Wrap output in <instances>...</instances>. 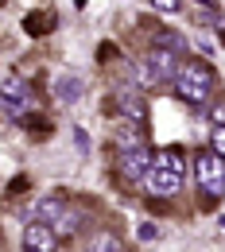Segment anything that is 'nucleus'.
I'll list each match as a JSON object with an SVG mask.
<instances>
[{"instance_id": "nucleus-1", "label": "nucleus", "mask_w": 225, "mask_h": 252, "mask_svg": "<svg viewBox=\"0 0 225 252\" xmlns=\"http://www.w3.org/2000/svg\"><path fill=\"white\" fill-rule=\"evenodd\" d=\"M171 86H175V97L183 105H191L194 113H202L214 101V94H218V74H214V66L206 59H183Z\"/></svg>"}, {"instance_id": "nucleus-2", "label": "nucleus", "mask_w": 225, "mask_h": 252, "mask_svg": "<svg viewBox=\"0 0 225 252\" xmlns=\"http://www.w3.org/2000/svg\"><path fill=\"white\" fill-rule=\"evenodd\" d=\"M144 194L148 198H175L183 183H187V156L179 148H163L152 156L148 171H144Z\"/></svg>"}, {"instance_id": "nucleus-3", "label": "nucleus", "mask_w": 225, "mask_h": 252, "mask_svg": "<svg viewBox=\"0 0 225 252\" xmlns=\"http://www.w3.org/2000/svg\"><path fill=\"white\" fill-rule=\"evenodd\" d=\"M0 105H4V113L12 117V121H28L35 109V90L28 78H20V74H12V78H4V86H0Z\"/></svg>"}, {"instance_id": "nucleus-4", "label": "nucleus", "mask_w": 225, "mask_h": 252, "mask_svg": "<svg viewBox=\"0 0 225 252\" xmlns=\"http://www.w3.org/2000/svg\"><path fill=\"white\" fill-rule=\"evenodd\" d=\"M194 179L206 198H225V159L214 152H198L194 156Z\"/></svg>"}, {"instance_id": "nucleus-5", "label": "nucleus", "mask_w": 225, "mask_h": 252, "mask_svg": "<svg viewBox=\"0 0 225 252\" xmlns=\"http://www.w3.org/2000/svg\"><path fill=\"white\" fill-rule=\"evenodd\" d=\"M24 252H59V233H55V225H47V221H28L24 225Z\"/></svg>"}, {"instance_id": "nucleus-6", "label": "nucleus", "mask_w": 225, "mask_h": 252, "mask_svg": "<svg viewBox=\"0 0 225 252\" xmlns=\"http://www.w3.org/2000/svg\"><path fill=\"white\" fill-rule=\"evenodd\" d=\"M148 163H152V152H148L144 144H129V148H121V156H117V171H121V179L140 183L144 171H148Z\"/></svg>"}, {"instance_id": "nucleus-7", "label": "nucleus", "mask_w": 225, "mask_h": 252, "mask_svg": "<svg viewBox=\"0 0 225 252\" xmlns=\"http://www.w3.org/2000/svg\"><path fill=\"white\" fill-rule=\"evenodd\" d=\"M148 59H152V66H156V74H160L163 86H171V82H175V74H179V66H183V55H179V51H171V47H160V43H152Z\"/></svg>"}, {"instance_id": "nucleus-8", "label": "nucleus", "mask_w": 225, "mask_h": 252, "mask_svg": "<svg viewBox=\"0 0 225 252\" xmlns=\"http://www.w3.org/2000/svg\"><path fill=\"white\" fill-rule=\"evenodd\" d=\"M117 105H121V113L129 117L132 125H144V121H148L144 90H136V86H121V90H117Z\"/></svg>"}, {"instance_id": "nucleus-9", "label": "nucleus", "mask_w": 225, "mask_h": 252, "mask_svg": "<svg viewBox=\"0 0 225 252\" xmlns=\"http://www.w3.org/2000/svg\"><path fill=\"white\" fill-rule=\"evenodd\" d=\"M82 94H86V78H82V74H59V78H55V97H59L63 105H74Z\"/></svg>"}, {"instance_id": "nucleus-10", "label": "nucleus", "mask_w": 225, "mask_h": 252, "mask_svg": "<svg viewBox=\"0 0 225 252\" xmlns=\"http://www.w3.org/2000/svg\"><path fill=\"white\" fill-rule=\"evenodd\" d=\"M63 210H66V198H63V194H43V198L35 202L32 218H35V221H47V225H55V221L63 218Z\"/></svg>"}, {"instance_id": "nucleus-11", "label": "nucleus", "mask_w": 225, "mask_h": 252, "mask_svg": "<svg viewBox=\"0 0 225 252\" xmlns=\"http://www.w3.org/2000/svg\"><path fill=\"white\" fill-rule=\"evenodd\" d=\"M82 229H86V214H82V210H70V206L63 210V218L55 221V233H59V241H74Z\"/></svg>"}, {"instance_id": "nucleus-12", "label": "nucleus", "mask_w": 225, "mask_h": 252, "mask_svg": "<svg viewBox=\"0 0 225 252\" xmlns=\"http://www.w3.org/2000/svg\"><path fill=\"white\" fill-rule=\"evenodd\" d=\"M132 86H136V90H156V86H163V82H160V74H156V66H152V59H148V55L132 63Z\"/></svg>"}, {"instance_id": "nucleus-13", "label": "nucleus", "mask_w": 225, "mask_h": 252, "mask_svg": "<svg viewBox=\"0 0 225 252\" xmlns=\"http://www.w3.org/2000/svg\"><path fill=\"white\" fill-rule=\"evenodd\" d=\"M86 252H125V241L113 229H94L86 241Z\"/></svg>"}, {"instance_id": "nucleus-14", "label": "nucleus", "mask_w": 225, "mask_h": 252, "mask_svg": "<svg viewBox=\"0 0 225 252\" xmlns=\"http://www.w3.org/2000/svg\"><path fill=\"white\" fill-rule=\"evenodd\" d=\"M47 28H55V16H51V12L28 16V32H32V35H47Z\"/></svg>"}, {"instance_id": "nucleus-15", "label": "nucleus", "mask_w": 225, "mask_h": 252, "mask_svg": "<svg viewBox=\"0 0 225 252\" xmlns=\"http://www.w3.org/2000/svg\"><path fill=\"white\" fill-rule=\"evenodd\" d=\"M206 117H210V125H222L225 128V94L214 97V101L206 105Z\"/></svg>"}, {"instance_id": "nucleus-16", "label": "nucleus", "mask_w": 225, "mask_h": 252, "mask_svg": "<svg viewBox=\"0 0 225 252\" xmlns=\"http://www.w3.org/2000/svg\"><path fill=\"white\" fill-rule=\"evenodd\" d=\"M210 152L225 159V128H222V125H214V128H210Z\"/></svg>"}, {"instance_id": "nucleus-17", "label": "nucleus", "mask_w": 225, "mask_h": 252, "mask_svg": "<svg viewBox=\"0 0 225 252\" xmlns=\"http://www.w3.org/2000/svg\"><path fill=\"white\" fill-rule=\"evenodd\" d=\"M156 43H160V47H171V51H179V55H187V43H183L179 35H171V32H160V35H156Z\"/></svg>"}, {"instance_id": "nucleus-18", "label": "nucleus", "mask_w": 225, "mask_h": 252, "mask_svg": "<svg viewBox=\"0 0 225 252\" xmlns=\"http://www.w3.org/2000/svg\"><path fill=\"white\" fill-rule=\"evenodd\" d=\"M152 8H160L163 16H179L183 12V0H152Z\"/></svg>"}, {"instance_id": "nucleus-19", "label": "nucleus", "mask_w": 225, "mask_h": 252, "mask_svg": "<svg viewBox=\"0 0 225 252\" xmlns=\"http://www.w3.org/2000/svg\"><path fill=\"white\" fill-rule=\"evenodd\" d=\"M156 237H160V229H156L152 221H144V225H140V241H156Z\"/></svg>"}, {"instance_id": "nucleus-20", "label": "nucleus", "mask_w": 225, "mask_h": 252, "mask_svg": "<svg viewBox=\"0 0 225 252\" xmlns=\"http://www.w3.org/2000/svg\"><path fill=\"white\" fill-rule=\"evenodd\" d=\"M198 4H202V8H218V0H198Z\"/></svg>"}]
</instances>
